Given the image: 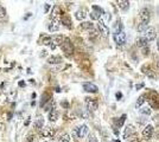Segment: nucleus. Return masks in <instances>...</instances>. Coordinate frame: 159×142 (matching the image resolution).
Returning a JSON list of instances; mask_svg holds the SVG:
<instances>
[{
	"label": "nucleus",
	"mask_w": 159,
	"mask_h": 142,
	"mask_svg": "<svg viewBox=\"0 0 159 142\" xmlns=\"http://www.w3.org/2000/svg\"><path fill=\"white\" fill-rule=\"evenodd\" d=\"M87 134H88V127L86 124H82V126H80V127H77V128H75L73 130V136L75 138L84 137Z\"/></svg>",
	"instance_id": "f257e3e1"
},
{
	"label": "nucleus",
	"mask_w": 159,
	"mask_h": 142,
	"mask_svg": "<svg viewBox=\"0 0 159 142\" xmlns=\"http://www.w3.org/2000/svg\"><path fill=\"white\" fill-rule=\"evenodd\" d=\"M103 14H105V11L101 7H99L98 5H93V12L89 16L93 20H100L101 16H103Z\"/></svg>",
	"instance_id": "f03ea898"
},
{
	"label": "nucleus",
	"mask_w": 159,
	"mask_h": 142,
	"mask_svg": "<svg viewBox=\"0 0 159 142\" xmlns=\"http://www.w3.org/2000/svg\"><path fill=\"white\" fill-rule=\"evenodd\" d=\"M61 47H62V50L64 51L67 54H73V52H74L73 43H71V42H70V39H68V38H64V40H63V43H62Z\"/></svg>",
	"instance_id": "7ed1b4c3"
},
{
	"label": "nucleus",
	"mask_w": 159,
	"mask_h": 142,
	"mask_svg": "<svg viewBox=\"0 0 159 142\" xmlns=\"http://www.w3.org/2000/svg\"><path fill=\"white\" fill-rule=\"evenodd\" d=\"M98 28H99V32H100L103 37H108V36H109V28H108V26L105 24L103 20H99V23H98Z\"/></svg>",
	"instance_id": "20e7f679"
},
{
	"label": "nucleus",
	"mask_w": 159,
	"mask_h": 142,
	"mask_svg": "<svg viewBox=\"0 0 159 142\" xmlns=\"http://www.w3.org/2000/svg\"><path fill=\"white\" fill-rule=\"evenodd\" d=\"M139 17H140L141 23H144V24H148L150 18H151V16H150V11H148L146 7L141 8V10H140V12H139Z\"/></svg>",
	"instance_id": "39448f33"
},
{
	"label": "nucleus",
	"mask_w": 159,
	"mask_h": 142,
	"mask_svg": "<svg viewBox=\"0 0 159 142\" xmlns=\"http://www.w3.org/2000/svg\"><path fill=\"white\" fill-rule=\"evenodd\" d=\"M141 71H143V73H145L148 78L154 79V78L157 77V76H155V71H154L150 65H147V64H145V65L141 66Z\"/></svg>",
	"instance_id": "423d86ee"
},
{
	"label": "nucleus",
	"mask_w": 159,
	"mask_h": 142,
	"mask_svg": "<svg viewBox=\"0 0 159 142\" xmlns=\"http://www.w3.org/2000/svg\"><path fill=\"white\" fill-rule=\"evenodd\" d=\"M146 39H147V42H152V40H154L155 39V37H157V32H155V28L154 27H152V26H150L147 30H146V32H145V36H144Z\"/></svg>",
	"instance_id": "0eeeda50"
},
{
	"label": "nucleus",
	"mask_w": 159,
	"mask_h": 142,
	"mask_svg": "<svg viewBox=\"0 0 159 142\" xmlns=\"http://www.w3.org/2000/svg\"><path fill=\"white\" fill-rule=\"evenodd\" d=\"M83 89H84V91H87V93H91V94H95V93H98V91H99V88H98L95 84L90 83V82H86V83H83Z\"/></svg>",
	"instance_id": "6e6552de"
},
{
	"label": "nucleus",
	"mask_w": 159,
	"mask_h": 142,
	"mask_svg": "<svg viewBox=\"0 0 159 142\" xmlns=\"http://www.w3.org/2000/svg\"><path fill=\"white\" fill-rule=\"evenodd\" d=\"M114 40L118 45H123L126 43V35L123 31L121 32H118V33H114Z\"/></svg>",
	"instance_id": "1a4fd4ad"
},
{
	"label": "nucleus",
	"mask_w": 159,
	"mask_h": 142,
	"mask_svg": "<svg viewBox=\"0 0 159 142\" xmlns=\"http://www.w3.org/2000/svg\"><path fill=\"white\" fill-rule=\"evenodd\" d=\"M86 104H87V108L88 110H96L98 109V101L96 100H94V98H90V97H87L86 98Z\"/></svg>",
	"instance_id": "9d476101"
},
{
	"label": "nucleus",
	"mask_w": 159,
	"mask_h": 142,
	"mask_svg": "<svg viewBox=\"0 0 159 142\" xmlns=\"http://www.w3.org/2000/svg\"><path fill=\"white\" fill-rule=\"evenodd\" d=\"M153 131H154L153 126H151V124L146 126V127L144 128V130H143V137H144V138H146V140L151 138V137H152V135H153Z\"/></svg>",
	"instance_id": "9b49d317"
},
{
	"label": "nucleus",
	"mask_w": 159,
	"mask_h": 142,
	"mask_svg": "<svg viewBox=\"0 0 159 142\" xmlns=\"http://www.w3.org/2000/svg\"><path fill=\"white\" fill-rule=\"evenodd\" d=\"M62 61H63V58L61 56H51L48 58L49 64H59V63H62Z\"/></svg>",
	"instance_id": "f8f14e48"
},
{
	"label": "nucleus",
	"mask_w": 159,
	"mask_h": 142,
	"mask_svg": "<svg viewBox=\"0 0 159 142\" xmlns=\"http://www.w3.org/2000/svg\"><path fill=\"white\" fill-rule=\"evenodd\" d=\"M135 43H137V46H139V47H147V45H148V42H147V39L145 38V37H139V38H137V40H135Z\"/></svg>",
	"instance_id": "ddd939ff"
},
{
	"label": "nucleus",
	"mask_w": 159,
	"mask_h": 142,
	"mask_svg": "<svg viewBox=\"0 0 159 142\" xmlns=\"http://www.w3.org/2000/svg\"><path fill=\"white\" fill-rule=\"evenodd\" d=\"M133 133H134V128H133V126H127V127L125 128L123 137H125L126 140H128V137H131Z\"/></svg>",
	"instance_id": "4468645a"
},
{
	"label": "nucleus",
	"mask_w": 159,
	"mask_h": 142,
	"mask_svg": "<svg viewBox=\"0 0 159 142\" xmlns=\"http://www.w3.org/2000/svg\"><path fill=\"white\" fill-rule=\"evenodd\" d=\"M118 6L120 10L122 11H126L130 8V1H127V0H119L118 1Z\"/></svg>",
	"instance_id": "2eb2a0df"
},
{
	"label": "nucleus",
	"mask_w": 159,
	"mask_h": 142,
	"mask_svg": "<svg viewBox=\"0 0 159 142\" xmlns=\"http://www.w3.org/2000/svg\"><path fill=\"white\" fill-rule=\"evenodd\" d=\"M86 17H87V11H86L84 8H81V10H78V11L75 13V18H76L77 20H83Z\"/></svg>",
	"instance_id": "dca6fc26"
},
{
	"label": "nucleus",
	"mask_w": 159,
	"mask_h": 142,
	"mask_svg": "<svg viewBox=\"0 0 159 142\" xmlns=\"http://www.w3.org/2000/svg\"><path fill=\"white\" fill-rule=\"evenodd\" d=\"M48 30L50 32H56L59 30V24L57 21H51L49 25H48Z\"/></svg>",
	"instance_id": "f3484780"
},
{
	"label": "nucleus",
	"mask_w": 159,
	"mask_h": 142,
	"mask_svg": "<svg viewBox=\"0 0 159 142\" xmlns=\"http://www.w3.org/2000/svg\"><path fill=\"white\" fill-rule=\"evenodd\" d=\"M81 28H83V30H93L94 25H93L91 21H83L81 24Z\"/></svg>",
	"instance_id": "a211bd4d"
},
{
	"label": "nucleus",
	"mask_w": 159,
	"mask_h": 142,
	"mask_svg": "<svg viewBox=\"0 0 159 142\" xmlns=\"http://www.w3.org/2000/svg\"><path fill=\"white\" fill-rule=\"evenodd\" d=\"M57 119H58V112H57V110L52 109V110L49 112V120L52 121V122H55Z\"/></svg>",
	"instance_id": "6ab92c4d"
},
{
	"label": "nucleus",
	"mask_w": 159,
	"mask_h": 142,
	"mask_svg": "<svg viewBox=\"0 0 159 142\" xmlns=\"http://www.w3.org/2000/svg\"><path fill=\"white\" fill-rule=\"evenodd\" d=\"M34 126H35V128H37V129H41V128L44 126V120H43V117H38V119L35 121Z\"/></svg>",
	"instance_id": "aec40b11"
},
{
	"label": "nucleus",
	"mask_w": 159,
	"mask_h": 142,
	"mask_svg": "<svg viewBox=\"0 0 159 142\" xmlns=\"http://www.w3.org/2000/svg\"><path fill=\"white\" fill-rule=\"evenodd\" d=\"M148 28V24H144V23H140L139 25H138V27H137V30H138V32H146V30Z\"/></svg>",
	"instance_id": "412c9836"
},
{
	"label": "nucleus",
	"mask_w": 159,
	"mask_h": 142,
	"mask_svg": "<svg viewBox=\"0 0 159 142\" xmlns=\"http://www.w3.org/2000/svg\"><path fill=\"white\" fill-rule=\"evenodd\" d=\"M145 98H146V96H145V95H141L140 97H138V100H137V102H135V107H137V108L141 107V105L145 103V101H146Z\"/></svg>",
	"instance_id": "4be33fe9"
},
{
	"label": "nucleus",
	"mask_w": 159,
	"mask_h": 142,
	"mask_svg": "<svg viewBox=\"0 0 159 142\" xmlns=\"http://www.w3.org/2000/svg\"><path fill=\"white\" fill-rule=\"evenodd\" d=\"M58 11H59V7L58 6H53V10L51 12V19H53V21H56V18L58 17Z\"/></svg>",
	"instance_id": "5701e85b"
},
{
	"label": "nucleus",
	"mask_w": 159,
	"mask_h": 142,
	"mask_svg": "<svg viewBox=\"0 0 159 142\" xmlns=\"http://www.w3.org/2000/svg\"><path fill=\"white\" fill-rule=\"evenodd\" d=\"M151 111H152V110H151V107H144V108L140 109V112L144 114V115H150Z\"/></svg>",
	"instance_id": "b1692460"
},
{
	"label": "nucleus",
	"mask_w": 159,
	"mask_h": 142,
	"mask_svg": "<svg viewBox=\"0 0 159 142\" xmlns=\"http://www.w3.org/2000/svg\"><path fill=\"white\" fill-rule=\"evenodd\" d=\"M59 142H70V136H69L68 134H64V135L61 137Z\"/></svg>",
	"instance_id": "393cba45"
},
{
	"label": "nucleus",
	"mask_w": 159,
	"mask_h": 142,
	"mask_svg": "<svg viewBox=\"0 0 159 142\" xmlns=\"http://www.w3.org/2000/svg\"><path fill=\"white\" fill-rule=\"evenodd\" d=\"M62 21L64 23V25H66V26H68V27H71V21H70L68 18H66V17H64V18H62Z\"/></svg>",
	"instance_id": "a878e982"
},
{
	"label": "nucleus",
	"mask_w": 159,
	"mask_h": 142,
	"mask_svg": "<svg viewBox=\"0 0 159 142\" xmlns=\"http://www.w3.org/2000/svg\"><path fill=\"white\" fill-rule=\"evenodd\" d=\"M125 120H126V115H125V114H123V115L120 117V120L118 121V127H121L122 124H123V122H125Z\"/></svg>",
	"instance_id": "bb28decb"
},
{
	"label": "nucleus",
	"mask_w": 159,
	"mask_h": 142,
	"mask_svg": "<svg viewBox=\"0 0 159 142\" xmlns=\"http://www.w3.org/2000/svg\"><path fill=\"white\" fill-rule=\"evenodd\" d=\"M88 142H98V138L94 134H90L89 135V138H88Z\"/></svg>",
	"instance_id": "cd10ccee"
},
{
	"label": "nucleus",
	"mask_w": 159,
	"mask_h": 142,
	"mask_svg": "<svg viewBox=\"0 0 159 142\" xmlns=\"http://www.w3.org/2000/svg\"><path fill=\"white\" fill-rule=\"evenodd\" d=\"M5 16H6V10L3 6H0V18H4Z\"/></svg>",
	"instance_id": "c85d7f7f"
},
{
	"label": "nucleus",
	"mask_w": 159,
	"mask_h": 142,
	"mask_svg": "<svg viewBox=\"0 0 159 142\" xmlns=\"http://www.w3.org/2000/svg\"><path fill=\"white\" fill-rule=\"evenodd\" d=\"M128 142H139V141H138V137H135V135H132V136L130 137Z\"/></svg>",
	"instance_id": "c756f323"
},
{
	"label": "nucleus",
	"mask_w": 159,
	"mask_h": 142,
	"mask_svg": "<svg viewBox=\"0 0 159 142\" xmlns=\"http://www.w3.org/2000/svg\"><path fill=\"white\" fill-rule=\"evenodd\" d=\"M103 16H105V20H106V21H109V20H111V18H112V16H111L109 13H106V12H105V14H103Z\"/></svg>",
	"instance_id": "7c9ffc66"
},
{
	"label": "nucleus",
	"mask_w": 159,
	"mask_h": 142,
	"mask_svg": "<svg viewBox=\"0 0 159 142\" xmlns=\"http://www.w3.org/2000/svg\"><path fill=\"white\" fill-rule=\"evenodd\" d=\"M154 121H155V122H157V123L159 124V114H158V115H157V116L154 117Z\"/></svg>",
	"instance_id": "2f4dec72"
},
{
	"label": "nucleus",
	"mask_w": 159,
	"mask_h": 142,
	"mask_svg": "<svg viewBox=\"0 0 159 142\" xmlns=\"http://www.w3.org/2000/svg\"><path fill=\"white\" fill-rule=\"evenodd\" d=\"M122 97V94L121 93H116V98L119 100V98H121Z\"/></svg>",
	"instance_id": "473e14b6"
},
{
	"label": "nucleus",
	"mask_w": 159,
	"mask_h": 142,
	"mask_svg": "<svg viewBox=\"0 0 159 142\" xmlns=\"http://www.w3.org/2000/svg\"><path fill=\"white\" fill-rule=\"evenodd\" d=\"M49 8H50V5H49V4H45V12H48Z\"/></svg>",
	"instance_id": "72a5a7b5"
},
{
	"label": "nucleus",
	"mask_w": 159,
	"mask_h": 142,
	"mask_svg": "<svg viewBox=\"0 0 159 142\" xmlns=\"http://www.w3.org/2000/svg\"><path fill=\"white\" fill-rule=\"evenodd\" d=\"M143 87H144V84H137L135 88H137V89H140V88H143Z\"/></svg>",
	"instance_id": "f704fd0d"
},
{
	"label": "nucleus",
	"mask_w": 159,
	"mask_h": 142,
	"mask_svg": "<svg viewBox=\"0 0 159 142\" xmlns=\"http://www.w3.org/2000/svg\"><path fill=\"white\" fill-rule=\"evenodd\" d=\"M42 52H43V53H41V57H44V56L46 54V51H45V50H43Z\"/></svg>",
	"instance_id": "c9c22d12"
},
{
	"label": "nucleus",
	"mask_w": 159,
	"mask_h": 142,
	"mask_svg": "<svg viewBox=\"0 0 159 142\" xmlns=\"http://www.w3.org/2000/svg\"><path fill=\"white\" fill-rule=\"evenodd\" d=\"M19 85H20V87H21V85L24 87V85H25V83H24V82H19Z\"/></svg>",
	"instance_id": "e433bc0d"
},
{
	"label": "nucleus",
	"mask_w": 159,
	"mask_h": 142,
	"mask_svg": "<svg viewBox=\"0 0 159 142\" xmlns=\"http://www.w3.org/2000/svg\"><path fill=\"white\" fill-rule=\"evenodd\" d=\"M157 49H158V51H159V39H158V42H157Z\"/></svg>",
	"instance_id": "4c0bfd02"
},
{
	"label": "nucleus",
	"mask_w": 159,
	"mask_h": 142,
	"mask_svg": "<svg viewBox=\"0 0 159 142\" xmlns=\"http://www.w3.org/2000/svg\"><path fill=\"white\" fill-rule=\"evenodd\" d=\"M157 68H158V69H159V59H158V61H157Z\"/></svg>",
	"instance_id": "58836bf2"
},
{
	"label": "nucleus",
	"mask_w": 159,
	"mask_h": 142,
	"mask_svg": "<svg viewBox=\"0 0 159 142\" xmlns=\"http://www.w3.org/2000/svg\"><path fill=\"white\" fill-rule=\"evenodd\" d=\"M114 142H120V141H114Z\"/></svg>",
	"instance_id": "ea45409f"
},
{
	"label": "nucleus",
	"mask_w": 159,
	"mask_h": 142,
	"mask_svg": "<svg viewBox=\"0 0 159 142\" xmlns=\"http://www.w3.org/2000/svg\"><path fill=\"white\" fill-rule=\"evenodd\" d=\"M44 142H46V141H44Z\"/></svg>",
	"instance_id": "a19ab883"
}]
</instances>
